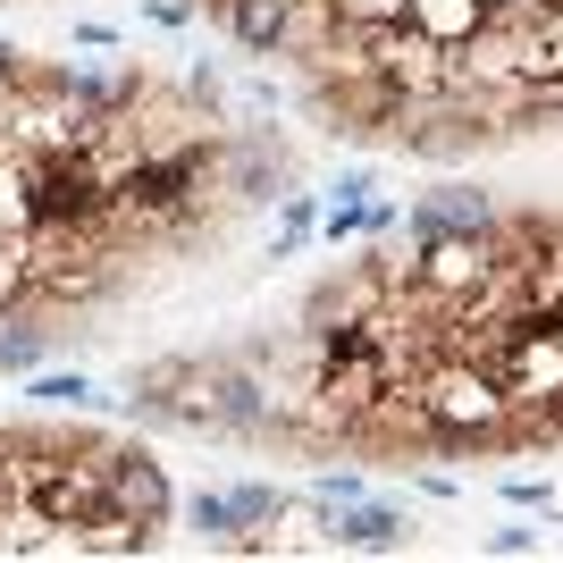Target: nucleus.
Wrapping results in <instances>:
<instances>
[{"label":"nucleus","instance_id":"obj_1","mask_svg":"<svg viewBox=\"0 0 563 563\" xmlns=\"http://www.w3.org/2000/svg\"><path fill=\"white\" fill-rule=\"evenodd\" d=\"M295 186V152L278 126H219V194L228 211H261Z\"/></svg>","mask_w":563,"mask_h":563},{"label":"nucleus","instance_id":"obj_2","mask_svg":"<svg viewBox=\"0 0 563 563\" xmlns=\"http://www.w3.org/2000/svg\"><path fill=\"white\" fill-rule=\"evenodd\" d=\"M496 202L488 186H463V177H446V186L412 194V211H404V235H488L496 228Z\"/></svg>","mask_w":563,"mask_h":563},{"label":"nucleus","instance_id":"obj_3","mask_svg":"<svg viewBox=\"0 0 563 563\" xmlns=\"http://www.w3.org/2000/svg\"><path fill=\"white\" fill-rule=\"evenodd\" d=\"M110 514L118 521H143V530H168V514H177L168 471L152 463L143 446H126V438H118V454H110Z\"/></svg>","mask_w":563,"mask_h":563},{"label":"nucleus","instance_id":"obj_4","mask_svg":"<svg viewBox=\"0 0 563 563\" xmlns=\"http://www.w3.org/2000/svg\"><path fill=\"white\" fill-rule=\"evenodd\" d=\"M320 547H345V555H396V547H412V521H404V505H329V539Z\"/></svg>","mask_w":563,"mask_h":563},{"label":"nucleus","instance_id":"obj_5","mask_svg":"<svg viewBox=\"0 0 563 563\" xmlns=\"http://www.w3.org/2000/svg\"><path fill=\"white\" fill-rule=\"evenodd\" d=\"M396 9H404L412 25H421L429 43H463V34H479V25L496 18L488 0H396Z\"/></svg>","mask_w":563,"mask_h":563},{"label":"nucleus","instance_id":"obj_6","mask_svg":"<svg viewBox=\"0 0 563 563\" xmlns=\"http://www.w3.org/2000/svg\"><path fill=\"white\" fill-rule=\"evenodd\" d=\"M311 228H320V202H311V194H295V186H286V194H278V235H269V261L303 253V244H311Z\"/></svg>","mask_w":563,"mask_h":563},{"label":"nucleus","instance_id":"obj_7","mask_svg":"<svg viewBox=\"0 0 563 563\" xmlns=\"http://www.w3.org/2000/svg\"><path fill=\"white\" fill-rule=\"evenodd\" d=\"M186 530H194L202 547H235V505H228V488L186 496Z\"/></svg>","mask_w":563,"mask_h":563},{"label":"nucleus","instance_id":"obj_8","mask_svg":"<svg viewBox=\"0 0 563 563\" xmlns=\"http://www.w3.org/2000/svg\"><path fill=\"white\" fill-rule=\"evenodd\" d=\"M25 396H34V404H68V412H76V404H93V378H85V371H34Z\"/></svg>","mask_w":563,"mask_h":563},{"label":"nucleus","instance_id":"obj_9","mask_svg":"<svg viewBox=\"0 0 563 563\" xmlns=\"http://www.w3.org/2000/svg\"><path fill=\"white\" fill-rule=\"evenodd\" d=\"M311 488H320V505H353V496H362V479H353V471H320Z\"/></svg>","mask_w":563,"mask_h":563},{"label":"nucleus","instance_id":"obj_10","mask_svg":"<svg viewBox=\"0 0 563 563\" xmlns=\"http://www.w3.org/2000/svg\"><path fill=\"white\" fill-rule=\"evenodd\" d=\"M505 505H521V514H530V505H539V514H555V496H547L539 479H505Z\"/></svg>","mask_w":563,"mask_h":563},{"label":"nucleus","instance_id":"obj_11","mask_svg":"<svg viewBox=\"0 0 563 563\" xmlns=\"http://www.w3.org/2000/svg\"><path fill=\"white\" fill-rule=\"evenodd\" d=\"M488 547H496V555H530V547H539V530H496Z\"/></svg>","mask_w":563,"mask_h":563}]
</instances>
